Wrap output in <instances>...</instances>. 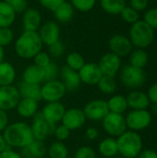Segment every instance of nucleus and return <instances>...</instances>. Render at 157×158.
Listing matches in <instances>:
<instances>
[{
    "mask_svg": "<svg viewBox=\"0 0 157 158\" xmlns=\"http://www.w3.org/2000/svg\"><path fill=\"white\" fill-rule=\"evenodd\" d=\"M8 148L23 149L33 140L31 125L23 121H17L7 125L2 132Z\"/></svg>",
    "mask_w": 157,
    "mask_h": 158,
    "instance_id": "nucleus-1",
    "label": "nucleus"
},
{
    "mask_svg": "<svg viewBox=\"0 0 157 158\" xmlns=\"http://www.w3.org/2000/svg\"><path fill=\"white\" fill-rule=\"evenodd\" d=\"M43 42L38 31H24L16 40L14 49L18 56L23 59L33 58L43 49Z\"/></svg>",
    "mask_w": 157,
    "mask_h": 158,
    "instance_id": "nucleus-2",
    "label": "nucleus"
},
{
    "mask_svg": "<svg viewBox=\"0 0 157 158\" xmlns=\"http://www.w3.org/2000/svg\"><path fill=\"white\" fill-rule=\"evenodd\" d=\"M118 154L124 158H136L143 151L141 136L132 131H126L117 139Z\"/></svg>",
    "mask_w": 157,
    "mask_h": 158,
    "instance_id": "nucleus-3",
    "label": "nucleus"
},
{
    "mask_svg": "<svg viewBox=\"0 0 157 158\" xmlns=\"http://www.w3.org/2000/svg\"><path fill=\"white\" fill-rule=\"evenodd\" d=\"M130 40L133 46L144 49L153 44L155 40V30L144 20H138L131 24L130 30Z\"/></svg>",
    "mask_w": 157,
    "mask_h": 158,
    "instance_id": "nucleus-4",
    "label": "nucleus"
},
{
    "mask_svg": "<svg viewBox=\"0 0 157 158\" xmlns=\"http://www.w3.org/2000/svg\"><path fill=\"white\" fill-rule=\"evenodd\" d=\"M120 81L127 88L138 89L144 84L146 74L143 69L135 68L129 64L120 69Z\"/></svg>",
    "mask_w": 157,
    "mask_h": 158,
    "instance_id": "nucleus-5",
    "label": "nucleus"
},
{
    "mask_svg": "<svg viewBox=\"0 0 157 158\" xmlns=\"http://www.w3.org/2000/svg\"><path fill=\"white\" fill-rule=\"evenodd\" d=\"M66 93L67 90L63 82L58 80L44 81L41 85V98L46 103L60 102Z\"/></svg>",
    "mask_w": 157,
    "mask_h": 158,
    "instance_id": "nucleus-6",
    "label": "nucleus"
},
{
    "mask_svg": "<svg viewBox=\"0 0 157 158\" xmlns=\"http://www.w3.org/2000/svg\"><path fill=\"white\" fill-rule=\"evenodd\" d=\"M102 125L105 131L113 138L119 137L127 131L126 120L122 114L109 112L102 120Z\"/></svg>",
    "mask_w": 157,
    "mask_h": 158,
    "instance_id": "nucleus-7",
    "label": "nucleus"
},
{
    "mask_svg": "<svg viewBox=\"0 0 157 158\" xmlns=\"http://www.w3.org/2000/svg\"><path fill=\"white\" fill-rule=\"evenodd\" d=\"M127 128L132 131H140L147 127L152 122V114L145 110H132L125 118Z\"/></svg>",
    "mask_w": 157,
    "mask_h": 158,
    "instance_id": "nucleus-8",
    "label": "nucleus"
},
{
    "mask_svg": "<svg viewBox=\"0 0 157 158\" xmlns=\"http://www.w3.org/2000/svg\"><path fill=\"white\" fill-rule=\"evenodd\" d=\"M56 126V124L47 121L41 115V113H37L32 118V122L31 125L34 140L44 142L45 139H47L50 135L54 133Z\"/></svg>",
    "mask_w": 157,
    "mask_h": 158,
    "instance_id": "nucleus-9",
    "label": "nucleus"
},
{
    "mask_svg": "<svg viewBox=\"0 0 157 158\" xmlns=\"http://www.w3.org/2000/svg\"><path fill=\"white\" fill-rule=\"evenodd\" d=\"M86 119L100 121L109 113L107 102L102 99H94L88 102L82 109Z\"/></svg>",
    "mask_w": 157,
    "mask_h": 158,
    "instance_id": "nucleus-10",
    "label": "nucleus"
},
{
    "mask_svg": "<svg viewBox=\"0 0 157 158\" xmlns=\"http://www.w3.org/2000/svg\"><path fill=\"white\" fill-rule=\"evenodd\" d=\"M20 98L17 87L13 85L0 86V109L6 112L15 109Z\"/></svg>",
    "mask_w": 157,
    "mask_h": 158,
    "instance_id": "nucleus-11",
    "label": "nucleus"
},
{
    "mask_svg": "<svg viewBox=\"0 0 157 158\" xmlns=\"http://www.w3.org/2000/svg\"><path fill=\"white\" fill-rule=\"evenodd\" d=\"M108 47L111 53L121 58L131 53L133 45L129 37L122 34H115L109 39Z\"/></svg>",
    "mask_w": 157,
    "mask_h": 158,
    "instance_id": "nucleus-12",
    "label": "nucleus"
},
{
    "mask_svg": "<svg viewBox=\"0 0 157 158\" xmlns=\"http://www.w3.org/2000/svg\"><path fill=\"white\" fill-rule=\"evenodd\" d=\"M86 120L87 119L82 109L73 107L66 109L61 119V124L72 131L81 129L85 124Z\"/></svg>",
    "mask_w": 157,
    "mask_h": 158,
    "instance_id": "nucleus-13",
    "label": "nucleus"
},
{
    "mask_svg": "<svg viewBox=\"0 0 157 158\" xmlns=\"http://www.w3.org/2000/svg\"><path fill=\"white\" fill-rule=\"evenodd\" d=\"M103 75L114 77L121 69V58L117 55L108 52L105 54L97 63Z\"/></svg>",
    "mask_w": 157,
    "mask_h": 158,
    "instance_id": "nucleus-14",
    "label": "nucleus"
},
{
    "mask_svg": "<svg viewBox=\"0 0 157 158\" xmlns=\"http://www.w3.org/2000/svg\"><path fill=\"white\" fill-rule=\"evenodd\" d=\"M81 81L87 85H97L100 79L103 77V73L97 63L90 62L85 63L83 67L78 71Z\"/></svg>",
    "mask_w": 157,
    "mask_h": 158,
    "instance_id": "nucleus-15",
    "label": "nucleus"
},
{
    "mask_svg": "<svg viewBox=\"0 0 157 158\" xmlns=\"http://www.w3.org/2000/svg\"><path fill=\"white\" fill-rule=\"evenodd\" d=\"M43 44L47 46L56 43L60 38V29L56 22L49 20L41 25L37 31Z\"/></svg>",
    "mask_w": 157,
    "mask_h": 158,
    "instance_id": "nucleus-16",
    "label": "nucleus"
},
{
    "mask_svg": "<svg viewBox=\"0 0 157 158\" xmlns=\"http://www.w3.org/2000/svg\"><path fill=\"white\" fill-rule=\"evenodd\" d=\"M65 111L66 107L61 102H51L46 103L40 113L47 121L56 125L58 122H61Z\"/></svg>",
    "mask_w": 157,
    "mask_h": 158,
    "instance_id": "nucleus-17",
    "label": "nucleus"
},
{
    "mask_svg": "<svg viewBox=\"0 0 157 158\" xmlns=\"http://www.w3.org/2000/svg\"><path fill=\"white\" fill-rule=\"evenodd\" d=\"M42 24V16L38 9L31 7L23 12L22 26L24 31H37Z\"/></svg>",
    "mask_w": 157,
    "mask_h": 158,
    "instance_id": "nucleus-18",
    "label": "nucleus"
},
{
    "mask_svg": "<svg viewBox=\"0 0 157 158\" xmlns=\"http://www.w3.org/2000/svg\"><path fill=\"white\" fill-rule=\"evenodd\" d=\"M60 75L62 79L61 81L63 82L67 92H74L80 87L81 81L78 71H75L65 65L60 70Z\"/></svg>",
    "mask_w": 157,
    "mask_h": 158,
    "instance_id": "nucleus-19",
    "label": "nucleus"
},
{
    "mask_svg": "<svg viewBox=\"0 0 157 158\" xmlns=\"http://www.w3.org/2000/svg\"><path fill=\"white\" fill-rule=\"evenodd\" d=\"M39 102L29 98H20L16 109L19 117L23 118H32L39 109Z\"/></svg>",
    "mask_w": 157,
    "mask_h": 158,
    "instance_id": "nucleus-20",
    "label": "nucleus"
},
{
    "mask_svg": "<svg viewBox=\"0 0 157 158\" xmlns=\"http://www.w3.org/2000/svg\"><path fill=\"white\" fill-rule=\"evenodd\" d=\"M126 98L128 106L132 110H145L150 105L147 94L140 91L130 92Z\"/></svg>",
    "mask_w": 157,
    "mask_h": 158,
    "instance_id": "nucleus-21",
    "label": "nucleus"
},
{
    "mask_svg": "<svg viewBox=\"0 0 157 158\" xmlns=\"http://www.w3.org/2000/svg\"><path fill=\"white\" fill-rule=\"evenodd\" d=\"M22 81L32 84H41L44 82V70L35 64L28 66L22 73Z\"/></svg>",
    "mask_w": 157,
    "mask_h": 158,
    "instance_id": "nucleus-22",
    "label": "nucleus"
},
{
    "mask_svg": "<svg viewBox=\"0 0 157 158\" xmlns=\"http://www.w3.org/2000/svg\"><path fill=\"white\" fill-rule=\"evenodd\" d=\"M47 153V146L43 141L33 140L28 146L22 149L23 158L44 157Z\"/></svg>",
    "mask_w": 157,
    "mask_h": 158,
    "instance_id": "nucleus-23",
    "label": "nucleus"
},
{
    "mask_svg": "<svg viewBox=\"0 0 157 158\" xmlns=\"http://www.w3.org/2000/svg\"><path fill=\"white\" fill-rule=\"evenodd\" d=\"M21 98L33 99L35 101L42 100L41 98V84H32L21 81L17 87Z\"/></svg>",
    "mask_w": 157,
    "mask_h": 158,
    "instance_id": "nucleus-24",
    "label": "nucleus"
},
{
    "mask_svg": "<svg viewBox=\"0 0 157 158\" xmlns=\"http://www.w3.org/2000/svg\"><path fill=\"white\" fill-rule=\"evenodd\" d=\"M16 69L11 63L6 61L0 63V86L12 85L16 80Z\"/></svg>",
    "mask_w": 157,
    "mask_h": 158,
    "instance_id": "nucleus-25",
    "label": "nucleus"
},
{
    "mask_svg": "<svg viewBox=\"0 0 157 158\" xmlns=\"http://www.w3.org/2000/svg\"><path fill=\"white\" fill-rule=\"evenodd\" d=\"M16 14L6 2L0 1V28L10 27L16 19Z\"/></svg>",
    "mask_w": 157,
    "mask_h": 158,
    "instance_id": "nucleus-26",
    "label": "nucleus"
},
{
    "mask_svg": "<svg viewBox=\"0 0 157 158\" xmlns=\"http://www.w3.org/2000/svg\"><path fill=\"white\" fill-rule=\"evenodd\" d=\"M55 18L60 23H68L69 22L75 14V9L72 5L68 2H63L55 11Z\"/></svg>",
    "mask_w": 157,
    "mask_h": 158,
    "instance_id": "nucleus-27",
    "label": "nucleus"
},
{
    "mask_svg": "<svg viewBox=\"0 0 157 158\" xmlns=\"http://www.w3.org/2000/svg\"><path fill=\"white\" fill-rule=\"evenodd\" d=\"M98 151L105 157L111 158L116 156L118 154L117 140L113 137L104 139L98 145Z\"/></svg>",
    "mask_w": 157,
    "mask_h": 158,
    "instance_id": "nucleus-28",
    "label": "nucleus"
},
{
    "mask_svg": "<svg viewBox=\"0 0 157 158\" xmlns=\"http://www.w3.org/2000/svg\"><path fill=\"white\" fill-rule=\"evenodd\" d=\"M107 102V106H108V109L109 112L112 113H117V114H123L128 106V102H127V98L121 94H116L113 95Z\"/></svg>",
    "mask_w": 157,
    "mask_h": 158,
    "instance_id": "nucleus-29",
    "label": "nucleus"
},
{
    "mask_svg": "<svg viewBox=\"0 0 157 158\" xmlns=\"http://www.w3.org/2000/svg\"><path fill=\"white\" fill-rule=\"evenodd\" d=\"M102 9L110 15H118L127 6L125 0H100Z\"/></svg>",
    "mask_w": 157,
    "mask_h": 158,
    "instance_id": "nucleus-30",
    "label": "nucleus"
},
{
    "mask_svg": "<svg viewBox=\"0 0 157 158\" xmlns=\"http://www.w3.org/2000/svg\"><path fill=\"white\" fill-rule=\"evenodd\" d=\"M46 155L49 158H67L68 157V148L64 142L56 141L47 147Z\"/></svg>",
    "mask_w": 157,
    "mask_h": 158,
    "instance_id": "nucleus-31",
    "label": "nucleus"
},
{
    "mask_svg": "<svg viewBox=\"0 0 157 158\" xmlns=\"http://www.w3.org/2000/svg\"><path fill=\"white\" fill-rule=\"evenodd\" d=\"M149 60L148 54L144 51V49H140L137 48L134 51H131L130 54V65L139 68V69H143Z\"/></svg>",
    "mask_w": 157,
    "mask_h": 158,
    "instance_id": "nucleus-32",
    "label": "nucleus"
},
{
    "mask_svg": "<svg viewBox=\"0 0 157 158\" xmlns=\"http://www.w3.org/2000/svg\"><path fill=\"white\" fill-rule=\"evenodd\" d=\"M97 87L100 92L105 94H113L117 89V82L114 77L103 75L97 83Z\"/></svg>",
    "mask_w": 157,
    "mask_h": 158,
    "instance_id": "nucleus-33",
    "label": "nucleus"
},
{
    "mask_svg": "<svg viewBox=\"0 0 157 158\" xmlns=\"http://www.w3.org/2000/svg\"><path fill=\"white\" fill-rule=\"evenodd\" d=\"M85 63L86 62L84 60V57L77 52H72L68 54L66 58V66L75 71H79Z\"/></svg>",
    "mask_w": 157,
    "mask_h": 158,
    "instance_id": "nucleus-34",
    "label": "nucleus"
},
{
    "mask_svg": "<svg viewBox=\"0 0 157 158\" xmlns=\"http://www.w3.org/2000/svg\"><path fill=\"white\" fill-rule=\"evenodd\" d=\"M70 4L78 11L89 12L94 7L96 0H70Z\"/></svg>",
    "mask_w": 157,
    "mask_h": 158,
    "instance_id": "nucleus-35",
    "label": "nucleus"
},
{
    "mask_svg": "<svg viewBox=\"0 0 157 158\" xmlns=\"http://www.w3.org/2000/svg\"><path fill=\"white\" fill-rule=\"evenodd\" d=\"M119 15L121 16L123 20H125L127 23H130V24L135 23L136 21L139 20V18H140L139 12L130 6H126Z\"/></svg>",
    "mask_w": 157,
    "mask_h": 158,
    "instance_id": "nucleus-36",
    "label": "nucleus"
},
{
    "mask_svg": "<svg viewBox=\"0 0 157 158\" xmlns=\"http://www.w3.org/2000/svg\"><path fill=\"white\" fill-rule=\"evenodd\" d=\"M43 70H44V81L57 80V76L60 72L58 66L53 61H51L49 65H47L43 69Z\"/></svg>",
    "mask_w": 157,
    "mask_h": 158,
    "instance_id": "nucleus-37",
    "label": "nucleus"
},
{
    "mask_svg": "<svg viewBox=\"0 0 157 158\" xmlns=\"http://www.w3.org/2000/svg\"><path fill=\"white\" fill-rule=\"evenodd\" d=\"M14 40V32L10 27L0 28V45L6 47L9 45Z\"/></svg>",
    "mask_w": 157,
    "mask_h": 158,
    "instance_id": "nucleus-38",
    "label": "nucleus"
},
{
    "mask_svg": "<svg viewBox=\"0 0 157 158\" xmlns=\"http://www.w3.org/2000/svg\"><path fill=\"white\" fill-rule=\"evenodd\" d=\"M143 20L154 30H157V7H153L148 10L143 15Z\"/></svg>",
    "mask_w": 157,
    "mask_h": 158,
    "instance_id": "nucleus-39",
    "label": "nucleus"
},
{
    "mask_svg": "<svg viewBox=\"0 0 157 158\" xmlns=\"http://www.w3.org/2000/svg\"><path fill=\"white\" fill-rule=\"evenodd\" d=\"M48 51H49V56L51 57H60L63 56L64 52H65V46H64V44L59 40L57 41L56 43L51 44L48 46Z\"/></svg>",
    "mask_w": 157,
    "mask_h": 158,
    "instance_id": "nucleus-40",
    "label": "nucleus"
},
{
    "mask_svg": "<svg viewBox=\"0 0 157 158\" xmlns=\"http://www.w3.org/2000/svg\"><path fill=\"white\" fill-rule=\"evenodd\" d=\"M33 64H35L36 66L44 69L51 62V56L48 53L41 51L33 57Z\"/></svg>",
    "mask_w": 157,
    "mask_h": 158,
    "instance_id": "nucleus-41",
    "label": "nucleus"
},
{
    "mask_svg": "<svg viewBox=\"0 0 157 158\" xmlns=\"http://www.w3.org/2000/svg\"><path fill=\"white\" fill-rule=\"evenodd\" d=\"M56 139V141L59 142H65L66 140L68 139L69 135H70V131L66 128L64 125L60 124V125H56L53 133Z\"/></svg>",
    "mask_w": 157,
    "mask_h": 158,
    "instance_id": "nucleus-42",
    "label": "nucleus"
},
{
    "mask_svg": "<svg viewBox=\"0 0 157 158\" xmlns=\"http://www.w3.org/2000/svg\"><path fill=\"white\" fill-rule=\"evenodd\" d=\"M74 158H97L95 151L90 146H81L80 147L76 153Z\"/></svg>",
    "mask_w": 157,
    "mask_h": 158,
    "instance_id": "nucleus-43",
    "label": "nucleus"
},
{
    "mask_svg": "<svg viewBox=\"0 0 157 158\" xmlns=\"http://www.w3.org/2000/svg\"><path fill=\"white\" fill-rule=\"evenodd\" d=\"M6 2L16 13H22L27 9V1L26 0H4Z\"/></svg>",
    "mask_w": 157,
    "mask_h": 158,
    "instance_id": "nucleus-44",
    "label": "nucleus"
},
{
    "mask_svg": "<svg viewBox=\"0 0 157 158\" xmlns=\"http://www.w3.org/2000/svg\"><path fill=\"white\" fill-rule=\"evenodd\" d=\"M40 5L50 11H55L65 0H38Z\"/></svg>",
    "mask_w": 157,
    "mask_h": 158,
    "instance_id": "nucleus-45",
    "label": "nucleus"
},
{
    "mask_svg": "<svg viewBox=\"0 0 157 158\" xmlns=\"http://www.w3.org/2000/svg\"><path fill=\"white\" fill-rule=\"evenodd\" d=\"M149 0H130V6L137 10L138 12L143 11L147 8Z\"/></svg>",
    "mask_w": 157,
    "mask_h": 158,
    "instance_id": "nucleus-46",
    "label": "nucleus"
},
{
    "mask_svg": "<svg viewBox=\"0 0 157 158\" xmlns=\"http://www.w3.org/2000/svg\"><path fill=\"white\" fill-rule=\"evenodd\" d=\"M0 158H23V156L14 149L7 148L6 150L0 153Z\"/></svg>",
    "mask_w": 157,
    "mask_h": 158,
    "instance_id": "nucleus-47",
    "label": "nucleus"
},
{
    "mask_svg": "<svg viewBox=\"0 0 157 158\" xmlns=\"http://www.w3.org/2000/svg\"><path fill=\"white\" fill-rule=\"evenodd\" d=\"M147 96L149 98L150 103H153L154 105H157V82L154 83L149 88Z\"/></svg>",
    "mask_w": 157,
    "mask_h": 158,
    "instance_id": "nucleus-48",
    "label": "nucleus"
},
{
    "mask_svg": "<svg viewBox=\"0 0 157 158\" xmlns=\"http://www.w3.org/2000/svg\"><path fill=\"white\" fill-rule=\"evenodd\" d=\"M9 118H8V115L6 111L0 109V133H2L5 129L7 127Z\"/></svg>",
    "mask_w": 157,
    "mask_h": 158,
    "instance_id": "nucleus-49",
    "label": "nucleus"
},
{
    "mask_svg": "<svg viewBox=\"0 0 157 158\" xmlns=\"http://www.w3.org/2000/svg\"><path fill=\"white\" fill-rule=\"evenodd\" d=\"M99 131L96 128L94 127H90L85 131V138L88 141H94L97 137H98Z\"/></svg>",
    "mask_w": 157,
    "mask_h": 158,
    "instance_id": "nucleus-50",
    "label": "nucleus"
},
{
    "mask_svg": "<svg viewBox=\"0 0 157 158\" xmlns=\"http://www.w3.org/2000/svg\"><path fill=\"white\" fill-rule=\"evenodd\" d=\"M139 158H157V152L152 149H146L141 152Z\"/></svg>",
    "mask_w": 157,
    "mask_h": 158,
    "instance_id": "nucleus-51",
    "label": "nucleus"
},
{
    "mask_svg": "<svg viewBox=\"0 0 157 158\" xmlns=\"http://www.w3.org/2000/svg\"><path fill=\"white\" fill-rule=\"evenodd\" d=\"M7 148H8V146H7L6 141H5V138H4L3 134L0 133V153H2L3 151L6 150Z\"/></svg>",
    "mask_w": 157,
    "mask_h": 158,
    "instance_id": "nucleus-52",
    "label": "nucleus"
},
{
    "mask_svg": "<svg viewBox=\"0 0 157 158\" xmlns=\"http://www.w3.org/2000/svg\"><path fill=\"white\" fill-rule=\"evenodd\" d=\"M4 58H5V50H4V47L0 45V63L4 61Z\"/></svg>",
    "mask_w": 157,
    "mask_h": 158,
    "instance_id": "nucleus-53",
    "label": "nucleus"
},
{
    "mask_svg": "<svg viewBox=\"0 0 157 158\" xmlns=\"http://www.w3.org/2000/svg\"><path fill=\"white\" fill-rule=\"evenodd\" d=\"M152 110H153V113H154V114H156L157 115V105H154Z\"/></svg>",
    "mask_w": 157,
    "mask_h": 158,
    "instance_id": "nucleus-54",
    "label": "nucleus"
},
{
    "mask_svg": "<svg viewBox=\"0 0 157 158\" xmlns=\"http://www.w3.org/2000/svg\"><path fill=\"white\" fill-rule=\"evenodd\" d=\"M36 158H44V157H36Z\"/></svg>",
    "mask_w": 157,
    "mask_h": 158,
    "instance_id": "nucleus-55",
    "label": "nucleus"
},
{
    "mask_svg": "<svg viewBox=\"0 0 157 158\" xmlns=\"http://www.w3.org/2000/svg\"><path fill=\"white\" fill-rule=\"evenodd\" d=\"M67 158H69V157H67Z\"/></svg>",
    "mask_w": 157,
    "mask_h": 158,
    "instance_id": "nucleus-56",
    "label": "nucleus"
}]
</instances>
